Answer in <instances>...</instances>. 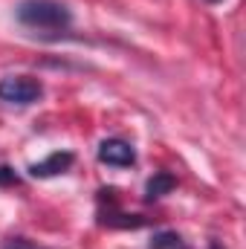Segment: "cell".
Listing matches in <instances>:
<instances>
[{
    "mask_svg": "<svg viewBox=\"0 0 246 249\" xmlns=\"http://www.w3.org/2000/svg\"><path fill=\"white\" fill-rule=\"evenodd\" d=\"M20 26L35 32H64L72 26V12L61 0H23L15 9Z\"/></svg>",
    "mask_w": 246,
    "mask_h": 249,
    "instance_id": "cell-1",
    "label": "cell"
},
{
    "mask_svg": "<svg viewBox=\"0 0 246 249\" xmlns=\"http://www.w3.org/2000/svg\"><path fill=\"white\" fill-rule=\"evenodd\" d=\"M44 96V84L35 75H3L0 78V102L15 107H29Z\"/></svg>",
    "mask_w": 246,
    "mask_h": 249,
    "instance_id": "cell-2",
    "label": "cell"
},
{
    "mask_svg": "<svg viewBox=\"0 0 246 249\" xmlns=\"http://www.w3.org/2000/svg\"><path fill=\"white\" fill-rule=\"evenodd\" d=\"M99 162L102 165H110V168H130V165H136V151H133V145L130 142H124L119 136H113V139H105L102 145H99Z\"/></svg>",
    "mask_w": 246,
    "mask_h": 249,
    "instance_id": "cell-3",
    "label": "cell"
},
{
    "mask_svg": "<svg viewBox=\"0 0 246 249\" xmlns=\"http://www.w3.org/2000/svg\"><path fill=\"white\" fill-rule=\"evenodd\" d=\"M72 162H75V154H72V151H55V154H50L47 160L32 162V165H29V174H32L35 180H50V177L67 174V171L72 168Z\"/></svg>",
    "mask_w": 246,
    "mask_h": 249,
    "instance_id": "cell-4",
    "label": "cell"
},
{
    "mask_svg": "<svg viewBox=\"0 0 246 249\" xmlns=\"http://www.w3.org/2000/svg\"><path fill=\"white\" fill-rule=\"evenodd\" d=\"M99 223L102 226H110V229H139V226H145V217H139V214H127L122 212L119 206H116V200H113V206L105 212H99Z\"/></svg>",
    "mask_w": 246,
    "mask_h": 249,
    "instance_id": "cell-5",
    "label": "cell"
},
{
    "mask_svg": "<svg viewBox=\"0 0 246 249\" xmlns=\"http://www.w3.org/2000/svg\"><path fill=\"white\" fill-rule=\"evenodd\" d=\"M174 188H177V177L171 171H154V177H148V183H145V200L154 203V200L171 194Z\"/></svg>",
    "mask_w": 246,
    "mask_h": 249,
    "instance_id": "cell-6",
    "label": "cell"
},
{
    "mask_svg": "<svg viewBox=\"0 0 246 249\" xmlns=\"http://www.w3.org/2000/svg\"><path fill=\"white\" fill-rule=\"evenodd\" d=\"M148 249H191V247L183 241V235H177L171 229H162L148 241Z\"/></svg>",
    "mask_w": 246,
    "mask_h": 249,
    "instance_id": "cell-7",
    "label": "cell"
},
{
    "mask_svg": "<svg viewBox=\"0 0 246 249\" xmlns=\"http://www.w3.org/2000/svg\"><path fill=\"white\" fill-rule=\"evenodd\" d=\"M0 249H47V247H38V244L29 241V238H6Z\"/></svg>",
    "mask_w": 246,
    "mask_h": 249,
    "instance_id": "cell-8",
    "label": "cell"
},
{
    "mask_svg": "<svg viewBox=\"0 0 246 249\" xmlns=\"http://www.w3.org/2000/svg\"><path fill=\"white\" fill-rule=\"evenodd\" d=\"M18 183H20V177L15 174V168L0 165V186H18Z\"/></svg>",
    "mask_w": 246,
    "mask_h": 249,
    "instance_id": "cell-9",
    "label": "cell"
},
{
    "mask_svg": "<svg viewBox=\"0 0 246 249\" xmlns=\"http://www.w3.org/2000/svg\"><path fill=\"white\" fill-rule=\"evenodd\" d=\"M211 249H220V247H217V244H211Z\"/></svg>",
    "mask_w": 246,
    "mask_h": 249,
    "instance_id": "cell-10",
    "label": "cell"
},
{
    "mask_svg": "<svg viewBox=\"0 0 246 249\" xmlns=\"http://www.w3.org/2000/svg\"><path fill=\"white\" fill-rule=\"evenodd\" d=\"M209 3H220V0H209Z\"/></svg>",
    "mask_w": 246,
    "mask_h": 249,
    "instance_id": "cell-11",
    "label": "cell"
}]
</instances>
